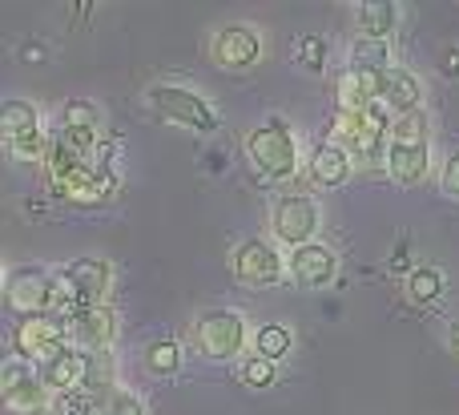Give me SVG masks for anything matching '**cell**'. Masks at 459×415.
Instances as JSON below:
<instances>
[{
	"label": "cell",
	"mask_w": 459,
	"mask_h": 415,
	"mask_svg": "<svg viewBox=\"0 0 459 415\" xmlns=\"http://www.w3.org/2000/svg\"><path fill=\"white\" fill-rule=\"evenodd\" d=\"M53 279L56 271L45 266H13L4 271V298L16 315L37 319V315H53Z\"/></svg>",
	"instance_id": "10"
},
{
	"label": "cell",
	"mask_w": 459,
	"mask_h": 415,
	"mask_svg": "<svg viewBox=\"0 0 459 415\" xmlns=\"http://www.w3.org/2000/svg\"><path fill=\"white\" fill-rule=\"evenodd\" d=\"M230 271H234V279L246 282V287H274L286 274V258L278 255V246L270 238L250 234V238L234 242V250H230Z\"/></svg>",
	"instance_id": "9"
},
{
	"label": "cell",
	"mask_w": 459,
	"mask_h": 415,
	"mask_svg": "<svg viewBox=\"0 0 459 415\" xmlns=\"http://www.w3.org/2000/svg\"><path fill=\"white\" fill-rule=\"evenodd\" d=\"M439 190H444L452 202H459V150L447 153L444 169H439Z\"/></svg>",
	"instance_id": "28"
},
{
	"label": "cell",
	"mask_w": 459,
	"mask_h": 415,
	"mask_svg": "<svg viewBox=\"0 0 459 415\" xmlns=\"http://www.w3.org/2000/svg\"><path fill=\"white\" fill-rule=\"evenodd\" d=\"M391 125H395V113H391L383 101L367 105V109H355V113L339 109V117H334V142H339L355 161H363V166H379V161L387 166Z\"/></svg>",
	"instance_id": "3"
},
{
	"label": "cell",
	"mask_w": 459,
	"mask_h": 415,
	"mask_svg": "<svg viewBox=\"0 0 459 415\" xmlns=\"http://www.w3.org/2000/svg\"><path fill=\"white\" fill-rule=\"evenodd\" d=\"M439 73H444V77H459V45H447L444 53H439Z\"/></svg>",
	"instance_id": "30"
},
{
	"label": "cell",
	"mask_w": 459,
	"mask_h": 415,
	"mask_svg": "<svg viewBox=\"0 0 459 415\" xmlns=\"http://www.w3.org/2000/svg\"><path fill=\"white\" fill-rule=\"evenodd\" d=\"M97 415H145V403L134 392H126V387H113L101 400V411Z\"/></svg>",
	"instance_id": "26"
},
{
	"label": "cell",
	"mask_w": 459,
	"mask_h": 415,
	"mask_svg": "<svg viewBox=\"0 0 459 415\" xmlns=\"http://www.w3.org/2000/svg\"><path fill=\"white\" fill-rule=\"evenodd\" d=\"M274 376H278V367L270 359H258V355H250V359L242 363V384L246 387H258V392H262V387L274 384Z\"/></svg>",
	"instance_id": "27"
},
{
	"label": "cell",
	"mask_w": 459,
	"mask_h": 415,
	"mask_svg": "<svg viewBox=\"0 0 459 415\" xmlns=\"http://www.w3.org/2000/svg\"><path fill=\"white\" fill-rule=\"evenodd\" d=\"M379 101L387 105L395 117H403V113H415V109L423 105V85H420V77H415L411 69H403V65H391V69L383 73Z\"/></svg>",
	"instance_id": "18"
},
{
	"label": "cell",
	"mask_w": 459,
	"mask_h": 415,
	"mask_svg": "<svg viewBox=\"0 0 459 415\" xmlns=\"http://www.w3.org/2000/svg\"><path fill=\"white\" fill-rule=\"evenodd\" d=\"M97 411H101V395L89 392V387H77V392L53 395L45 415H97Z\"/></svg>",
	"instance_id": "23"
},
{
	"label": "cell",
	"mask_w": 459,
	"mask_h": 415,
	"mask_svg": "<svg viewBox=\"0 0 459 415\" xmlns=\"http://www.w3.org/2000/svg\"><path fill=\"white\" fill-rule=\"evenodd\" d=\"M145 101L158 117L174 121V125H186L194 134H214L218 129V109L190 85H174V81H161V85L145 89Z\"/></svg>",
	"instance_id": "5"
},
{
	"label": "cell",
	"mask_w": 459,
	"mask_h": 415,
	"mask_svg": "<svg viewBox=\"0 0 459 415\" xmlns=\"http://www.w3.org/2000/svg\"><path fill=\"white\" fill-rule=\"evenodd\" d=\"M246 158L258 169L266 182H290L299 174V137H294L290 121L282 117H266L246 134Z\"/></svg>",
	"instance_id": "4"
},
{
	"label": "cell",
	"mask_w": 459,
	"mask_h": 415,
	"mask_svg": "<svg viewBox=\"0 0 459 415\" xmlns=\"http://www.w3.org/2000/svg\"><path fill=\"white\" fill-rule=\"evenodd\" d=\"M391 53L383 40H359L355 48H351V69H367V73H387L391 69Z\"/></svg>",
	"instance_id": "24"
},
{
	"label": "cell",
	"mask_w": 459,
	"mask_h": 415,
	"mask_svg": "<svg viewBox=\"0 0 459 415\" xmlns=\"http://www.w3.org/2000/svg\"><path fill=\"white\" fill-rule=\"evenodd\" d=\"M142 367L150 371V376H158V379L178 376V367H182V347H178L169 335L150 339V343L142 347Z\"/></svg>",
	"instance_id": "20"
},
{
	"label": "cell",
	"mask_w": 459,
	"mask_h": 415,
	"mask_svg": "<svg viewBox=\"0 0 459 415\" xmlns=\"http://www.w3.org/2000/svg\"><path fill=\"white\" fill-rule=\"evenodd\" d=\"M97 367V355L81 351V347H61L53 359H45L37 367L40 384L48 387V395H61V392H77V387H89Z\"/></svg>",
	"instance_id": "15"
},
{
	"label": "cell",
	"mask_w": 459,
	"mask_h": 415,
	"mask_svg": "<svg viewBox=\"0 0 459 415\" xmlns=\"http://www.w3.org/2000/svg\"><path fill=\"white\" fill-rule=\"evenodd\" d=\"M250 347H254V355H258V359L278 363V359H286V355H290L294 335H290V327H282V323H262V327L254 331Z\"/></svg>",
	"instance_id": "21"
},
{
	"label": "cell",
	"mask_w": 459,
	"mask_h": 415,
	"mask_svg": "<svg viewBox=\"0 0 459 415\" xmlns=\"http://www.w3.org/2000/svg\"><path fill=\"white\" fill-rule=\"evenodd\" d=\"M65 335H69V347H81L89 355H109L117 339V319L109 307H85V311L65 315Z\"/></svg>",
	"instance_id": "13"
},
{
	"label": "cell",
	"mask_w": 459,
	"mask_h": 415,
	"mask_svg": "<svg viewBox=\"0 0 459 415\" xmlns=\"http://www.w3.org/2000/svg\"><path fill=\"white\" fill-rule=\"evenodd\" d=\"M61 125H85V129H97V109L89 101H69V109H65Z\"/></svg>",
	"instance_id": "29"
},
{
	"label": "cell",
	"mask_w": 459,
	"mask_h": 415,
	"mask_svg": "<svg viewBox=\"0 0 459 415\" xmlns=\"http://www.w3.org/2000/svg\"><path fill=\"white\" fill-rule=\"evenodd\" d=\"M318 222H323V214H318V202L310 194H282L270 206V234L286 250L310 246L318 234Z\"/></svg>",
	"instance_id": "8"
},
{
	"label": "cell",
	"mask_w": 459,
	"mask_h": 415,
	"mask_svg": "<svg viewBox=\"0 0 459 415\" xmlns=\"http://www.w3.org/2000/svg\"><path fill=\"white\" fill-rule=\"evenodd\" d=\"M294 56H299V65L307 73H323L326 69V40L307 32V37H299V45H294Z\"/></svg>",
	"instance_id": "25"
},
{
	"label": "cell",
	"mask_w": 459,
	"mask_h": 415,
	"mask_svg": "<svg viewBox=\"0 0 459 415\" xmlns=\"http://www.w3.org/2000/svg\"><path fill=\"white\" fill-rule=\"evenodd\" d=\"M447 343H452V351L459 355V319H452V327H447Z\"/></svg>",
	"instance_id": "31"
},
{
	"label": "cell",
	"mask_w": 459,
	"mask_h": 415,
	"mask_svg": "<svg viewBox=\"0 0 459 415\" xmlns=\"http://www.w3.org/2000/svg\"><path fill=\"white\" fill-rule=\"evenodd\" d=\"M16 355L24 363H45L53 359L61 347H69V335H65V315H37V319H24L13 335Z\"/></svg>",
	"instance_id": "12"
},
{
	"label": "cell",
	"mask_w": 459,
	"mask_h": 415,
	"mask_svg": "<svg viewBox=\"0 0 459 415\" xmlns=\"http://www.w3.org/2000/svg\"><path fill=\"white\" fill-rule=\"evenodd\" d=\"M355 24H359V37L363 40H383V45H387V37L399 24V8L391 4V0H367V4L355 8Z\"/></svg>",
	"instance_id": "19"
},
{
	"label": "cell",
	"mask_w": 459,
	"mask_h": 415,
	"mask_svg": "<svg viewBox=\"0 0 459 415\" xmlns=\"http://www.w3.org/2000/svg\"><path fill=\"white\" fill-rule=\"evenodd\" d=\"M355 174V158H351L347 150H342L339 142H318L315 150H310V158H307V177L315 186H323V190H339L347 177Z\"/></svg>",
	"instance_id": "17"
},
{
	"label": "cell",
	"mask_w": 459,
	"mask_h": 415,
	"mask_svg": "<svg viewBox=\"0 0 459 415\" xmlns=\"http://www.w3.org/2000/svg\"><path fill=\"white\" fill-rule=\"evenodd\" d=\"M286 274L307 290H326L334 279H339V258H334L331 246L310 242V246L286 250Z\"/></svg>",
	"instance_id": "16"
},
{
	"label": "cell",
	"mask_w": 459,
	"mask_h": 415,
	"mask_svg": "<svg viewBox=\"0 0 459 415\" xmlns=\"http://www.w3.org/2000/svg\"><path fill=\"white\" fill-rule=\"evenodd\" d=\"M0 129H4V150L21 161H40L48 158V137L45 125H40V109L24 97H13L4 101V113H0Z\"/></svg>",
	"instance_id": "7"
},
{
	"label": "cell",
	"mask_w": 459,
	"mask_h": 415,
	"mask_svg": "<svg viewBox=\"0 0 459 415\" xmlns=\"http://www.w3.org/2000/svg\"><path fill=\"white\" fill-rule=\"evenodd\" d=\"M113 287V266L105 258H73L53 279V315H73L85 307H105Z\"/></svg>",
	"instance_id": "2"
},
{
	"label": "cell",
	"mask_w": 459,
	"mask_h": 415,
	"mask_svg": "<svg viewBox=\"0 0 459 415\" xmlns=\"http://www.w3.org/2000/svg\"><path fill=\"white\" fill-rule=\"evenodd\" d=\"M0 387H4V408L13 415H45L48 411V387L40 384V376L29 367V363L13 359L4 363V376H0Z\"/></svg>",
	"instance_id": "14"
},
{
	"label": "cell",
	"mask_w": 459,
	"mask_h": 415,
	"mask_svg": "<svg viewBox=\"0 0 459 415\" xmlns=\"http://www.w3.org/2000/svg\"><path fill=\"white\" fill-rule=\"evenodd\" d=\"M250 339L254 335L246 331V319L238 311H226V307H210L194 319V347H198V355H206L214 363L238 359Z\"/></svg>",
	"instance_id": "6"
},
{
	"label": "cell",
	"mask_w": 459,
	"mask_h": 415,
	"mask_svg": "<svg viewBox=\"0 0 459 415\" xmlns=\"http://www.w3.org/2000/svg\"><path fill=\"white\" fill-rule=\"evenodd\" d=\"M444 295V271L439 266H411L407 274V298L415 307H436Z\"/></svg>",
	"instance_id": "22"
},
{
	"label": "cell",
	"mask_w": 459,
	"mask_h": 415,
	"mask_svg": "<svg viewBox=\"0 0 459 415\" xmlns=\"http://www.w3.org/2000/svg\"><path fill=\"white\" fill-rule=\"evenodd\" d=\"M262 32L254 24H242V21H230L214 32L210 40V56H214L218 69H230V73H242V69H254L262 61Z\"/></svg>",
	"instance_id": "11"
},
{
	"label": "cell",
	"mask_w": 459,
	"mask_h": 415,
	"mask_svg": "<svg viewBox=\"0 0 459 415\" xmlns=\"http://www.w3.org/2000/svg\"><path fill=\"white\" fill-rule=\"evenodd\" d=\"M387 174L399 186H420L431 174V121L423 109L395 117L387 137Z\"/></svg>",
	"instance_id": "1"
}]
</instances>
